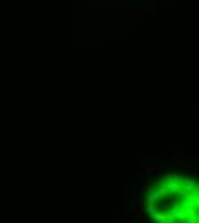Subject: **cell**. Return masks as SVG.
I'll use <instances>...</instances> for the list:
<instances>
[{"label": "cell", "instance_id": "obj_1", "mask_svg": "<svg viewBox=\"0 0 199 223\" xmlns=\"http://www.w3.org/2000/svg\"><path fill=\"white\" fill-rule=\"evenodd\" d=\"M141 213H143V203L137 201L136 206H134V215H136V216H141Z\"/></svg>", "mask_w": 199, "mask_h": 223}]
</instances>
